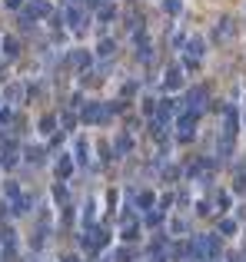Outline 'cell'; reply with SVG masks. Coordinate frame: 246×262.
Listing matches in <instances>:
<instances>
[{
    "mask_svg": "<svg viewBox=\"0 0 246 262\" xmlns=\"http://www.w3.org/2000/svg\"><path fill=\"white\" fill-rule=\"evenodd\" d=\"M189 252H193V259H213L220 249H216V239L213 236H196L189 243Z\"/></svg>",
    "mask_w": 246,
    "mask_h": 262,
    "instance_id": "6da1fadb",
    "label": "cell"
},
{
    "mask_svg": "<svg viewBox=\"0 0 246 262\" xmlns=\"http://www.w3.org/2000/svg\"><path fill=\"white\" fill-rule=\"evenodd\" d=\"M114 103H87V110H83V123H107L110 116H114Z\"/></svg>",
    "mask_w": 246,
    "mask_h": 262,
    "instance_id": "7a4b0ae2",
    "label": "cell"
},
{
    "mask_svg": "<svg viewBox=\"0 0 246 262\" xmlns=\"http://www.w3.org/2000/svg\"><path fill=\"white\" fill-rule=\"evenodd\" d=\"M236 37V23L233 20H220L216 27H213V40H220V43H227V40Z\"/></svg>",
    "mask_w": 246,
    "mask_h": 262,
    "instance_id": "3957f363",
    "label": "cell"
},
{
    "mask_svg": "<svg viewBox=\"0 0 246 262\" xmlns=\"http://www.w3.org/2000/svg\"><path fill=\"white\" fill-rule=\"evenodd\" d=\"M176 126H180V140H189V133H193V126H196V113H183Z\"/></svg>",
    "mask_w": 246,
    "mask_h": 262,
    "instance_id": "277c9868",
    "label": "cell"
},
{
    "mask_svg": "<svg viewBox=\"0 0 246 262\" xmlns=\"http://www.w3.org/2000/svg\"><path fill=\"white\" fill-rule=\"evenodd\" d=\"M103 243H107V236H103V229H96V226L83 236V245H87V249H100Z\"/></svg>",
    "mask_w": 246,
    "mask_h": 262,
    "instance_id": "5b68a950",
    "label": "cell"
},
{
    "mask_svg": "<svg viewBox=\"0 0 246 262\" xmlns=\"http://www.w3.org/2000/svg\"><path fill=\"white\" fill-rule=\"evenodd\" d=\"M183 87V73H180V67H170L167 70V90H180Z\"/></svg>",
    "mask_w": 246,
    "mask_h": 262,
    "instance_id": "8992f818",
    "label": "cell"
},
{
    "mask_svg": "<svg viewBox=\"0 0 246 262\" xmlns=\"http://www.w3.org/2000/svg\"><path fill=\"white\" fill-rule=\"evenodd\" d=\"M67 20H70V27H74V30H80V27H83V20H87V14H83L80 7H70V10H67Z\"/></svg>",
    "mask_w": 246,
    "mask_h": 262,
    "instance_id": "52a82bcc",
    "label": "cell"
},
{
    "mask_svg": "<svg viewBox=\"0 0 246 262\" xmlns=\"http://www.w3.org/2000/svg\"><path fill=\"white\" fill-rule=\"evenodd\" d=\"M203 100H207V90H203V87H196V90L189 93V113L200 110V106H203Z\"/></svg>",
    "mask_w": 246,
    "mask_h": 262,
    "instance_id": "ba28073f",
    "label": "cell"
},
{
    "mask_svg": "<svg viewBox=\"0 0 246 262\" xmlns=\"http://www.w3.org/2000/svg\"><path fill=\"white\" fill-rule=\"evenodd\" d=\"M27 14H30V17H47V14H50V7H47L43 0H30V7H27Z\"/></svg>",
    "mask_w": 246,
    "mask_h": 262,
    "instance_id": "9c48e42d",
    "label": "cell"
},
{
    "mask_svg": "<svg viewBox=\"0 0 246 262\" xmlns=\"http://www.w3.org/2000/svg\"><path fill=\"white\" fill-rule=\"evenodd\" d=\"M70 173H74V163H70V156H60V159H57V176H63V179H67Z\"/></svg>",
    "mask_w": 246,
    "mask_h": 262,
    "instance_id": "30bf717a",
    "label": "cell"
},
{
    "mask_svg": "<svg viewBox=\"0 0 246 262\" xmlns=\"http://www.w3.org/2000/svg\"><path fill=\"white\" fill-rule=\"evenodd\" d=\"M0 47H3V53H7V56H17V50H20V43L14 37H3V40H0Z\"/></svg>",
    "mask_w": 246,
    "mask_h": 262,
    "instance_id": "8fae6325",
    "label": "cell"
},
{
    "mask_svg": "<svg viewBox=\"0 0 246 262\" xmlns=\"http://www.w3.org/2000/svg\"><path fill=\"white\" fill-rule=\"evenodd\" d=\"M163 10H167L170 17H180V10H183V3H180V0H163Z\"/></svg>",
    "mask_w": 246,
    "mask_h": 262,
    "instance_id": "7c38bea8",
    "label": "cell"
},
{
    "mask_svg": "<svg viewBox=\"0 0 246 262\" xmlns=\"http://www.w3.org/2000/svg\"><path fill=\"white\" fill-rule=\"evenodd\" d=\"M70 63H74V67H87V63H90V53L76 50V53H70Z\"/></svg>",
    "mask_w": 246,
    "mask_h": 262,
    "instance_id": "4fadbf2b",
    "label": "cell"
},
{
    "mask_svg": "<svg viewBox=\"0 0 246 262\" xmlns=\"http://www.w3.org/2000/svg\"><path fill=\"white\" fill-rule=\"evenodd\" d=\"M27 209H30V196H20V199H14V212H17V216H23Z\"/></svg>",
    "mask_w": 246,
    "mask_h": 262,
    "instance_id": "5bb4252c",
    "label": "cell"
},
{
    "mask_svg": "<svg viewBox=\"0 0 246 262\" xmlns=\"http://www.w3.org/2000/svg\"><path fill=\"white\" fill-rule=\"evenodd\" d=\"M87 156H90V146H87V143H83V140H76V159H80V163H83V159H87Z\"/></svg>",
    "mask_w": 246,
    "mask_h": 262,
    "instance_id": "9a60e30c",
    "label": "cell"
},
{
    "mask_svg": "<svg viewBox=\"0 0 246 262\" xmlns=\"http://www.w3.org/2000/svg\"><path fill=\"white\" fill-rule=\"evenodd\" d=\"M116 153H130V136H116Z\"/></svg>",
    "mask_w": 246,
    "mask_h": 262,
    "instance_id": "2e32d148",
    "label": "cell"
},
{
    "mask_svg": "<svg viewBox=\"0 0 246 262\" xmlns=\"http://www.w3.org/2000/svg\"><path fill=\"white\" fill-rule=\"evenodd\" d=\"M7 96H10V100H14V103H17L20 96H23V87H20V83H14V87H10V90H7Z\"/></svg>",
    "mask_w": 246,
    "mask_h": 262,
    "instance_id": "e0dca14e",
    "label": "cell"
},
{
    "mask_svg": "<svg viewBox=\"0 0 246 262\" xmlns=\"http://www.w3.org/2000/svg\"><path fill=\"white\" fill-rule=\"evenodd\" d=\"M116 50V43H110V40H103V43H100V56H110Z\"/></svg>",
    "mask_w": 246,
    "mask_h": 262,
    "instance_id": "ac0fdd59",
    "label": "cell"
},
{
    "mask_svg": "<svg viewBox=\"0 0 246 262\" xmlns=\"http://www.w3.org/2000/svg\"><path fill=\"white\" fill-rule=\"evenodd\" d=\"M54 123H57L54 116H43V120H40V130H43V133H50V130H54Z\"/></svg>",
    "mask_w": 246,
    "mask_h": 262,
    "instance_id": "d6986e66",
    "label": "cell"
},
{
    "mask_svg": "<svg viewBox=\"0 0 246 262\" xmlns=\"http://www.w3.org/2000/svg\"><path fill=\"white\" fill-rule=\"evenodd\" d=\"M220 229H223L227 236H233V232H236V223H233V219H223V223H220Z\"/></svg>",
    "mask_w": 246,
    "mask_h": 262,
    "instance_id": "ffe728a7",
    "label": "cell"
},
{
    "mask_svg": "<svg viewBox=\"0 0 246 262\" xmlns=\"http://www.w3.org/2000/svg\"><path fill=\"white\" fill-rule=\"evenodd\" d=\"M114 14H116V10H114V7H110V3H103V7H100V20H110V17H114Z\"/></svg>",
    "mask_w": 246,
    "mask_h": 262,
    "instance_id": "44dd1931",
    "label": "cell"
},
{
    "mask_svg": "<svg viewBox=\"0 0 246 262\" xmlns=\"http://www.w3.org/2000/svg\"><path fill=\"white\" fill-rule=\"evenodd\" d=\"M140 206H153V192H140Z\"/></svg>",
    "mask_w": 246,
    "mask_h": 262,
    "instance_id": "7402d4cb",
    "label": "cell"
},
{
    "mask_svg": "<svg viewBox=\"0 0 246 262\" xmlns=\"http://www.w3.org/2000/svg\"><path fill=\"white\" fill-rule=\"evenodd\" d=\"M7 7H20V0H7Z\"/></svg>",
    "mask_w": 246,
    "mask_h": 262,
    "instance_id": "603a6c76",
    "label": "cell"
}]
</instances>
